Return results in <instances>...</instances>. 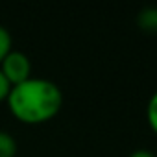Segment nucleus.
Masks as SVG:
<instances>
[{"label":"nucleus","instance_id":"obj_1","mask_svg":"<svg viewBox=\"0 0 157 157\" xmlns=\"http://www.w3.org/2000/svg\"><path fill=\"white\" fill-rule=\"evenodd\" d=\"M8 105L21 122L41 124L59 113L63 105V93L52 80L30 76L28 80L11 85Z\"/></svg>","mask_w":157,"mask_h":157},{"label":"nucleus","instance_id":"obj_2","mask_svg":"<svg viewBox=\"0 0 157 157\" xmlns=\"http://www.w3.org/2000/svg\"><path fill=\"white\" fill-rule=\"evenodd\" d=\"M0 70H2V74L6 76V80L11 85H17L30 78L32 63L26 54H22L19 50H10L4 56V59L0 61Z\"/></svg>","mask_w":157,"mask_h":157},{"label":"nucleus","instance_id":"obj_3","mask_svg":"<svg viewBox=\"0 0 157 157\" xmlns=\"http://www.w3.org/2000/svg\"><path fill=\"white\" fill-rule=\"evenodd\" d=\"M137 24L146 33H157V6H146L137 13Z\"/></svg>","mask_w":157,"mask_h":157},{"label":"nucleus","instance_id":"obj_4","mask_svg":"<svg viewBox=\"0 0 157 157\" xmlns=\"http://www.w3.org/2000/svg\"><path fill=\"white\" fill-rule=\"evenodd\" d=\"M17 153V140L11 133L0 129V157H15Z\"/></svg>","mask_w":157,"mask_h":157},{"label":"nucleus","instance_id":"obj_5","mask_svg":"<svg viewBox=\"0 0 157 157\" xmlns=\"http://www.w3.org/2000/svg\"><path fill=\"white\" fill-rule=\"evenodd\" d=\"M146 120H148V126L151 128V131L157 135V91L148 100V105H146Z\"/></svg>","mask_w":157,"mask_h":157},{"label":"nucleus","instance_id":"obj_6","mask_svg":"<svg viewBox=\"0 0 157 157\" xmlns=\"http://www.w3.org/2000/svg\"><path fill=\"white\" fill-rule=\"evenodd\" d=\"M11 50V35L8 32V28L0 26V61L4 59V56Z\"/></svg>","mask_w":157,"mask_h":157},{"label":"nucleus","instance_id":"obj_7","mask_svg":"<svg viewBox=\"0 0 157 157\" xmlns=\"http://www.w3.org/2000/svg\"><path fill=\"white\" fill-rule=\"evenodd\" d=\"M10 89H11V83L6 80V76L2 74V70H0V100L8 98V94H10Z\"/></svg>","mask_w":157,"mask_h":157},{"label":"nucleus","instance_id":"obj_8","mask_svg":"<svg viewBox=\"0 0 157 157\" xmlns=\"http://www.w3.org/2000/svg\"><path fill=\"white\" fill-rule=\"evenodd\" d=\"M128 157H155V153L150 151V150H135V151H131Z\"/></svg>","mask_w":157,"mask_h":157},{"label":"nucleus","instance_id":"obj_9","mask_svg":"<svg viewBox=\"0 0 157 157\" xmlns=\"http://www.w3.org/2000/svg\"><path fill=\"white\" fill-rule=\"evenodd\" d=\"M155 157H157V153H155Z\"/></svg>","mask_w":157,"mask_h":157}]
</instances>
